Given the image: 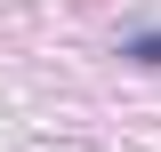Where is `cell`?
Returning a JSON list of instances; mask_svg holds the SVG:
<instances>
[{"mask_svg":"<svg viewBox=\"0 0 161 152\" xmlns=\"http://www.w3.org/2000/svg\"><path fill=\"white\" fill-rule=\"evenodd\" d=\"M121 56H129V64H161V24H137V32H121Z\"/></svg>","mask_w":161,"mask_h":152,"instance_id":"cell-1","label":"cell"}]
</instances>
